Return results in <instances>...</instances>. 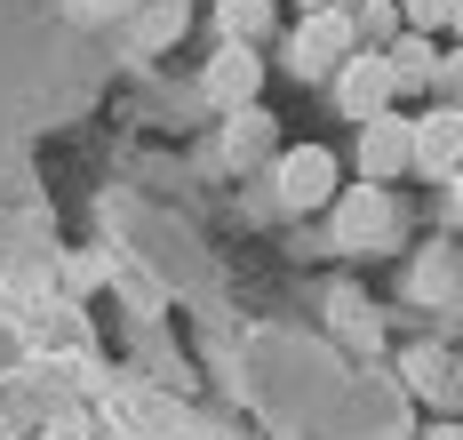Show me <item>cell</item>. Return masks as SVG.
<instances>
[{
	"label": "cell",
	"mask_w": 463,
	"mask_h": 440,
	"mask_svg": "<svg viewBox=\"0 0 463 440\" xmlns=\"http://www.w3.org/2000/svg\"><path fill=\"white\" fill-rule=\"evenodd\" d=\"M272 145H279L272 120H264L256 104H240V112H232V137H224V160H232V168H248L256 152H272Z\"/></svg>",
	"instance_id": "8fae6325"
},
{
	"label": "cell",
	"mask_w": 463,
	"mask_h": 440,
	"mask_svg": "<svg viewBox=\"0 0 463 440\" xmlns=\"http://www.w3.org/2000/svg\"><path fill=\"white\" fill-rule=\"evenodd\" d=\"M448 33H456V41H463V0H456V16H448Z\"/></svg>",
	"instance_id": "ac0fdd59"
},
{
	"label": "cell",
	"mask_w": 463,
	"mask_h": 440,
	"mask_svg": "<svg viewBox=\"0 0 463 440\" xmlns=\"http://www.w3.org/2000/svg\"><path fill=\"white\" fill-rule=\"evenodd\" d=\"M352 49H360V33H352V8H304V24L288 33V72L327 81V72H335Z\"/></svg>",
	"instance_id": "6da1fadb"
},
{
	"label": "cell",
	"mask_w": 463,
	"mask_h": 440,
	"mask_svg": "<svg viewBox=\"0 0 463 440\" xmlns=\"http://www.w3.org/2000/svg\"><path fill=\"white\" fill-rule=\"evenodd\" d=\"M72 8H80V16H128L137 0H72Z\"/></svg>",
	"instance_id": "2e32d148"
},
{
	"label": "cell",
	"mask_w": 463,
	"mask_h": 440,
	"mask_svg": "<svg viewBox=\"0 0 463 440\" xmlns=\"http://www.w3.org/2000/svg\"><path fill=\"white\" fill-rule=\"evenodd\" d=\"M431 89H439L448 104H463V49H456V56H439V72H431Z\"/></svg>",
	"instance_id": "9a60e30c"
},
{
	"label": "cell",
	"mask_w": 463,
	"mask_h": 440,
	"mask_svg": "<svg viewBox=\"0 0 463 440\" xmlns=\"http://www.w3.org/2000/svg\"><path fill=\"white\" fill-rule=\"evenodd\" d=\"M352 33H360V41H392V33H400V0H360V8H352Z\"/></svg>",
	"instance_id": "4fadbf2b"
},
{
	"label": "cell",
	"mask_w": 463,
	"mask_h": 440,
	"mask_svg": "<svg viewBox=\"0 0 463 440\" xmlns=\"http://www.w3.org/2000/svg\"><path fill=\"white\" fill-rule=\"evenodd\" d=\"M327 208H335V241L344 248H375L392 233V200H383V185H368V177H360L352 193H335Z\"/></svg>",
	"instance_id": "52a82bcc"
},
{
	"label": "cell",
	"mask_w": 463,
	"mask_h": 440,
	"mask_svg": "<svg viewBox=\"0 0 463 440\" xmlns=\"http://www.w3.org/2000/svg\"><path fill=\"white\" fill-rule=\"evenodd\" d=\"M448 16H456V0H400V24L408 33H448Z\"/></svg>",
	"instance_id": "5bb4252c"
},
{
	"label": "cell",
	"mask_w": 463,
	"mask_h": 440,
	"mask_svg": "<svg viewBox=\"0 0 463 440\" xmlns=\"http://www.w3.org/2000/svg\"><path fill=\"white\" fill-rule=\"evenodd\" d=\"M408 168L431 177V185H448L463 168V104H439V112H423L416 120V152H408Z\"/></svg>",
	"instance_id": "277c9868"
},
{
	"label": "cell",
	"mask_w": 463,
	"mask_h": 440,
	"mask_svg": "<svg viewBox=\"0 0 463 440\" xmlns=\"http://www.w3.org/2000/svg\"><path fill=\"white\" fill-rule=\"evenodd\" d=\"M408 152H416V120H408V112H375V120H360V177H368V185L400 177Z\"/></svg>",
	"instance_id": "5b68a950"
},
{
	"label": "cell",
	"mask_w": 463,
	"mask_h": 440,
	"mask_svg": "<svg viewBox=\"0 0 463 440\" xmlns=\"http://www.w3.org/2000/svg\"><path fill=\"white\" fill-rule=\"evenodd\" d=\"M423 440H463V425H431V433H423Z\"/></svg>",
	"instance_id": "e0dca14e"
},
{
	"label": "cell",
	"mask_w": 463,
	"mask_h": 440,
	"mask_svg": "<svg viewBox=\"0 0 463 440\" xmlns=\"http://www.w3.org/2000/svg\"><path fill=\"white\" fill-rule=\"evenodd\" d=\"M383 64H392V81H400V97H408V89H431V72H439V49H431V33H392Z\"/></svg>",
	"instance_id": "ba28073f"
},
{
	"label": "cell",
	"mask_w": 463,
	"mask_h": 440,
	"mask_svg": "<svg viewBox=\"0 0 463 440\" xmlns=\"http://www.w3.org/2000/svg\"><path fill=\"white\" fill-rule=\"evenodd\" d=\"M456 385H463V360H456Z\"/></svg>",
	"instance_id": "44dd1931"
},
{
	"label": "cell",
	"mask_w": 463,
	"mask_h": 440,
	"mask_svg": "<svg viewBox=\"0 0 463 440\" xmlns=\"http://www.w3.org/2000/svg\"><path fill=\"white\" fill-rule=\"evenodd\" d=\"M448 281H456V248H423L416 273H408V296H416V304H439Z\"/></svg>",
	"instance_id": "7c38bea8"
},
{
	"label": "cell",
	"mask_w": 463,
	"mask_h": 440,
	"mask_svg": "<svg viewBox=\"0 0 463 440\" xmlns=\"http://www.w3.org/2000/svg\"><path fill=\"white\" fill-rule=\"evenodd\" d=\"M208 97L224 104V112H240V104H256V89H264V56L248 49V41H216V56H208Z\"/></svg>",
	"instance_id": "8992f818"
},
{
	"label": "cell",
	"mask_w": 463,
	"mask_h": 440,
	"mask_svg": "<svg viewBox=\"0 0 463 440\" xmlns=\"http://www.w3.org/2000/svg\"><path fill=\"white\" fill-rule=\"evenodd\" d=\"M327 81H335V112H344V120H375V112H392V97H400L383 49H352Z\"/></svg>",
	"instance_id": "3957f363"
},
{
	"label": "cell",
	"mask_w": 463,
	"mask_h": 440,
	"mask_svg": "<svg viewBox=\"0 0 463 440\" xmlns=\"http://www.w3.org/2000/svg\"><path fill=\"white\" fill-rule=\"evenodd\" d=\"M448 185H456V208H463V168H456V177H448Z\"/></svg>",
	"instance_id": "ffe728a7"
},
{
	"label": "cell",
	"mask_w": 463,
	"mask_h": 440,
	"mask_svg": "<svg viewBox=\"0 0 463 440\" xmlns=\"http://www.w3.org/2000/svg\"><path fill=\"white\" fill-rule=\"evenodd\" d=\"M272 24H279V0H216V33L224 41H248L256 49Z\"/></svg>",
	"instance_id": "30bf717a"
},
{
	"label": "cell",
	"mask_w": 463,
	"mask_h": 440,
	"mask_svg": "<svg viewBox=\"0 0 463 440\" xmlns=\"http://www.w3.org/2000/svg\"><path fill=\"white\" fill-rule=\"evenodd\" d=\"M272 193H279V208H327V200L344 193V160H335L327 145L279 152L272 160Z\"/></svg>",
	"instance_id": "7a4b0ae2"
},
{
	"label": "cell",
	"mask_w": 463,
	"mask_h": 440,
	"mask_svg": "<svg viewBox=\"0 0 463 440\" xmlns=\"http://www.w3.org/2000/svg\"><path fill=\"white\" fill-rule=\"evenodd\" d=\"M304 8H352V0H304Z\"/></svg>",
	"instance_id": "d6986e66"
},
{
	"label": "cell",
	"mask_w": 463,
	"mask_h": 440,
	"mask_svg": "<svg viewBox=\"0 0 463 440\" xmlns=\"http://www.w3.org/2000/svg\"><path fill=\"white\" fill-rule=\"evenodd\" d=\"M128 24H137V49H176L184 24H192V8H184V0H137Z\"/></svg>",
	"instance_id": "9c48e42d"
}]
</instances>
